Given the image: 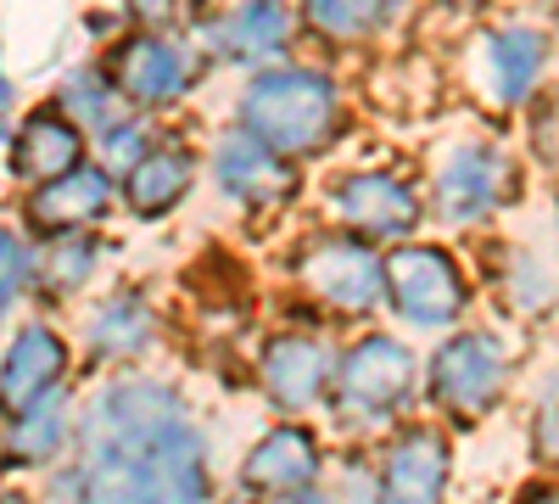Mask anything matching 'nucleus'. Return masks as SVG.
I'll list each match as a JSON object with an SVG mask.
<instances>
[{
	"mask_svg": "<svg viewBox=\"0 0 559 504\" xmlns=\"http://www.w3.org/2000/svg\"><path fill=\"white\" fill-rule=\"evenodd\" d=\"M207 179L224 202H236L241 213H280L297 191H302V168L292 157H280L274 146H263L252 129L229 124L213 134L207 146Z\"/></svg>",
	"mask_w": 559,
	"mask_h": 504,
	"instance_id": "9b49d317",
	"label": "nucleus"
},
{
	"mask_svg": "<svg viewBox=\"0 0 559 504\" xmlns=\"http://www.w3.org/2000/svg\"><path fill=\"white\" fill-rule=\"evenodd\" d=\"M202 157L185 141H157L146 157H140L123 179H118V202L134 224H163L174 208H185V197L197 191Z\"/></svg>",
	"mask_w": 559,
	"mask_h": 504,
	"instance_id": "412c9836",
	"label": "nucleus"
},
{
	"mask_svg": "<svg viewBox=\"0 0 559 504\" xmlns=\"http://www.w3.org/2000/svg\"><path fill=\"white\" fill-rule=\"evenodd\" d=\"M157 141H163V134H157V124H152L146 113H123V118L102 134V141L90 146V157H96L107 174H118V179H123V174H129L140 157H146Z\"/></svg>",
	"mask_w": 559,
	"mask_h": 504,
	"instance_id": "cd10ccee",
	"label": "nucleus"
},
{
	"mask_svg": "<svg viewBox=\"0 0 559 504\" xmlns=\"http://www.w3.org/2000/svg\"><path fill=\"white\" fill-rule=\"evenodd\" d=\"M102 68L134 113H163V107H179L197 90L202 45L185 34H163V28H129Z\"/></svg>",
	"mask_w": 559,
	"mask_h": 504,
	"instance_id": "9d476101",
	"label": "nucleus"
},
{
	"mask_svg": "<svg viewBox=\"0 0 559 504\" xmlns=\"http://www.w3.org/2000/svg\"><path fill=\"white\" fill-rule=\"evenodd\" d=\"M68 376H73V342L62 337V326H51L39 314L12 326L7 348H0V421L39 403L45 392L73 387Z\"/></svg>",
	"mask_w": 559,
	"mask_h": 504,
	"instance_id": "f3484780",
	"label": "nucleus"
},
{
	"mask_svg": "<svg viewBox=\"0 0 559 504\" xmlns=\"http://www.w3.org/2000/svg\"><path fill=\"white\" fill-rule=\"evenodd\" d=\"M487 274H492L498 303L515 319H543V314L559 308V269L537 247H521V242L498 247V263Z\"/></svg>",
	"mask_w": 559,
	"mask_h": 504,
	"instance_id": "5701e85b",
	"label": "nucleus"
},
{
	"mask_svg": "<svg viewBox=\"0 0 559 504\" xmlns=\"http://www.w3.org/2000/svg\"><path fill=\"white\" fill-rule=\"evenodd\" d=\"M107 258L102 236H51L34 242V303H73L79 292H90L96 269Z\"/></svg>",
	"mask_w": 559,
	"mask_h": 504,
	"instance_id": "4be33fe9",
	"label": "nucleus"
},
{
	"mask_svg": "<svg viewBox=\"0 0 559 504\" xmlns=\"http://www.w3.org/2000/svg\"><path fill=\"white\" fill-rule=\"evenodd\" d=\"M509 504H559V477H537V482H526Z\"/></svg>",
	"mask_w": 559,
	"mask_h": 504,
	"instance_id": "c85d7f7f",
	"label": "nucleus"
},
{
	"mask_svg": "<svg viewBox=\"0 0 559 504\" xmlns=\"http://www.w3.org/2000/svg\"><path fill=\"white\" fill-rule=\"evenodd\" d=\"M23 297H34V236L23 224H0V326Z\"/></svg>",
	"mask_w": 559,
	"mask_h": 504,
	"instance_id": "bb28decb",
	"label": "nucleus"
},
{
	"mask_svg": "<svg viewBox=\"0 0 559 504\" xmlns=\"http://www.w3.org/2000/svg\"><path fill=\"white\" fill-rule=\"evenodd\" d=\"M79 163H90V141H84V129L68 124L57 107H34V113L17 118L12 146H7V174L23 191L51 186V179L73 174Z\"/></svg>",
	"mask_w": 559,
	"mask_h": 504,
	"instance_id": "aec40b11",
	"label": "nucleus"
},
{
	"mask_svg": "<svg viewBox=\"0 0 559 504\" xmlns=\"http://www.w3.org/2000/svg\"><path fill=\"white\" fill-rule=\"evenodd\" d=\"M51 107H57L68 124L84 129V141H90V146H96L123 113H134V107L118 96V84L107 79V68H68L62 84H57V96H51Z\"/></svg>",
	"mask_w": 559,
	"mask_h": 504,
	"instance_id": "393cba45",
	"label": "nucleus"
},
{
	"mask_svg": "<svg viewBox=\"0 0 559 504\" xmlns=\"http://www.w3.org/2000/svg\"><path fill=\"white\" fill-rule=\"evenodd\" d=\"M224 504H258V499H247V493H229Z\"/></svg>",
	"mask_w": 559,
	"mask_h": 504,
	"instance_id": "72a5a7b5",
	"label": "nucleus"
},
{
	"mask_svg": "<svg viewBox=\"0 0 559 504\" xmlns=\"http://www.w3.org/2000/svg\"><path fill=\"white\" fill-rule=\"evenodd\" d=\"M331 224L369 247H403V242H419V224L431 219V202H426V186H414L403 168H386V163H364V168H347L331 179Z\"/></svg>",
	"mask_w": 559,
	"mask_h": 504,
	"instance_id": "1a4fd4ad",
	"label": "nucleus"
},
{
	"mask_svg": "<svg viewBox=\"0 0 559 504\" xmlns=\"http://www.w3.org/2000/svg\"><path fill=\"white\" fill-rule=\"evenodd\" d=\"M280 504H342V493H336L331 482H319V488H302V493H292V499H280Z\"/></svg>",
	"mask_w": 559,
	"mask_h": 504,
	"instance_id": "c756f323",
	"label": "nucleus"
},
{
	"mask_svg": "<svg viewBox=\"0 0 559 504\" xmlns=\"http://www.w3.org/2000/svg\"><path fill=\"white\" fill-rule=\"evenodd\" d=\"M297 23L302 17L292 12V0H229L224 12H213L197 28V45H202V57L263 73L274 62H292Z\"/></svg>",
	"mask_w": 559,
	"mask_h": 504,
	"instance_id": "2eb2a0df",
	"label": "nucleus"
},
{
	"mask_svg": "<svg viewBox=\"0 0 559 504\" xmlns=\"http://www.w3.org/2000/svg\"><path fill=\"white\" fill-rule=\"evenodd\" d=\"M543 73H548V34L537 23H498L481 34L476 84L498 113H521L543 90Z\"/></svg>",
	"mask_w": 559,
	"mask_h": 504,
	"instance_id": "a211bd4d",
	"label": "nucleus"
},
{
	"mask_svg": "<svg viewBox=\"0 0 559 504\" xmlns=\"http://www.w3.org/2000/svg\"><path fill=\"white\" fill-rule=\"evenodd\" d=\"M515 382V353L509 337L492 326H459L448 337H437V348L426 353V403L431 421L442 426H476L509 398Z\"/></svg>",
	"mask_w": 559,
	"mask_h": 504,
	"instance_id": "20e7f679",
	"label": "nucleus"
},
{
	"mask_svg": "<svg viewBox=\"0 0 559 504\" xmlns=\"http://www.w3.org/2000/svg\"><path fill=\"white\" fill-rule=\"evenodd\" d=\"M12 129H17V124H12V113H0V146H12Z\"/></svg>",
	"mask_w": 559,
	"mask_h": 504,
	"instance_id": "2f4dec72",
	"label": "nucleus"
},
{
	"mask_svg": "<svg viewBox=\"0 0 559 504\" xmlns=\"http://www.w3.org/2000/svg\"><path fill=\"white\" fill-rule=\"evenodd\" d=\"M408 0H302L297 17L313 39L324 45H358V39H376L403 17Z\"/></svg>",
	"mask_w": 559,
	"mask_h": 504,
	"instance_id": "b1692460",
	"label": "nucleus"
},
{
	"mask_svg": "<svg viewBox=\"0 0 559 504\" xmlns=\"http://www.w3.org/2000/svg\"><path fill=\"white\" fill-rule=\"evenodd\" d=\"M157 337H163V314L146 286H112L79 319V353L102 376L140 371V359L157 348Z\"/></svg>",
	"mask_w": 559,
	"mask_h": 504,
	"instance_id": "4468645a",
	"label": "nucleus"
},
{
	"mask_svg": "<svg viewBox=\"0 0 559 504\" xmlns=\"http://www.w3.org/2000/svg\"><path fill=\"white\" fill-rule=\"evenodd\" d=\"M554 258H559V202H554Z\"/></svg>",
	"mask_w": 559,
	"mask_h": 504,
	"instance_id": "473e14b6",
	"label": "nucleus"
},
{
	"mask_svg": "<svg viewBox=\"0 0 559 504\" xmlns=\"http://www.w3.org/2000/svg\"><path fill=\"white\" fill-rule=\"evenodd\" d=\"M292 274H297V292L324 314V319H358L381 314L386 308V253L369 247L347 231H313L297 253H292Z\"/></svg>",
	"mask_w": 559,
	"mask_h": 504,
	"instance_id": "423d86ee",
	"label": "nucleus"
},
{
	"mask_svg": "<svg viewBox=\"0 0 559 504\" xmlns=\"http://www.w3.org/2000/svg\"><path fill=\"white\" fill-rule=\"evenodd\" d=\"M526 437H532V460L559 477V364L537 376L532 387V409H526Z\"/></svg>",
	"mask_w": 559,
	"mask_h": 504,
	"instance_id": "a878e982",
	"label": "nucleus"
},
{
	"mask_svg": "<svg viewBox=\"0 0 559 504\" xmlns=\"http://www.w3.org/2000/svg\"><path fill=\"white\" fill-rule=\"evenodd\" d=\"M515 197H521V163L509 157V146L481 141V134L442 146L426 179L431 219L448 231H487Z\"/></svg>",
	"mask_w": 559,
	"mask_h": 504,
	"instance_id": "0eeeda50",
	"label": "nucleus"
},
{
	"mask_svg": "<svg viewBox=\"0 0 559 504\" xmlns=\"http://www.w3.org/2000/svg\"><path fill=\"white\" fill-rule=\"evenodd\" d=\"M236 124L252 129L258 141L274 146L280 157L308 163V157H324L342 141L347 107H342L336 79L324 68H313V62H274V68L247 79Z\"/></svg>",
	"mask_w": 559,
	"mask_h": 504,
	"instance_id": "f03ea898",
	"label": "nucleus"
},
{
	"mask_svg": "<svg viewBox=\"0 0 559 504\" xmlns=\"http://www.w3.org/2000/svg\"><path fill=\"white\" fill-rule=\"evenodd\" d=\"M459 7H471V0H459Z\"/></svg>",
	"mask_w": 559,
	"mask_h": 504,
	"instance_id": "f704fd0d",
	"label": "nucleus"
},
{
	"mask_svg": "<svg viewBox=\"0 0 559 504\" xmlns=\"http://www.w3.org/2000/svg\"><path fill=\"white\" fill-rule=\"evenodd\" d=\"M79 437V398L73 387L45 392L39 403L0 421V471H57Z\"/></svg>",
	"mask_w": 559,
	"mask_h": 504,
	"instance_id": "6ab92c4d",
	"label": "nucleus"
},
{
	"mask_svg": "<svg viewBox=\"0 0 559 504\" xmlns=\"http://www.w3.org/2000/svg\"><path fill=\"white\" fill-rule=\"evenodd\" d=\"M0 504H39L28 488H0Z\"/></svg>",
	"mask_w": 559,
	"mask_h": 504,
	"instance_id": "7c9ffc66",
	"label": "nucleus"
},
{
	"mask_svg": "<svg viewBox=\"0 0 559 504\" xmlns=\"http://www.w3.org/2000/svg\"><path fill=\"white\" fill-rule=\"evenodd\" d=\"M331 471V448L308 421H274L269 432H258L236 466V493L258 499V504H280L302 488H319Z\"/></svg>",
	"mask_w": 559,
	"mask_h": 504,
	"instance_id": "ddd939ff",
	"label": "nucleus"
},
{
	"mask_svg": "<svg viewBox=\"0 0 559 504\" xmlns=\"http://www.w3.org/2000/svg\"><path fill=\"white\" fill-rule=\"evenodd\" d=\"M426 398V359L414 353L403 331L369 326L342 342L336 364V392H331V415L347 437H386L392 426L408 421V409Z\"/></svg>",
	"mask_w": 559,
	"mask_h": 504,
	"instance_id": "7ed1b4c3",
	"label": "nucleus"
},
{
	"mask_svg": "<svg viewBox=\"0 0 559 504\" xmlns=\"http://www.w3.org/2000/svg\"><path fill=\"white\" fill-rule=\"evenodd\" d=\"M471 308H476V281L448 242L419 236L386 253V314L403 331L448 337L471 326Z\"/></svg>",
	"mask_w": 559,
	"mask_h": 504,
	"instance_id": "39448f33",
	"label": "nucleus"
},
{
	"mask_svg": "<svg viewBox=\"0 0 559 504\" xmlns=\"http://www.w3.org/2000/svg\"><path fill=\"white\" fill-rule=\"evenodd\" d=\"M213 443L179 382L118 371L79 403L73 454L45 471V504H213Z\"/></svg>",
	"mask_w": 559,
	"mask_h": 504,
	"instance_id": "f257e3e1",
	"label": "nucleus"
},
{
	"mask_svg": "<svg viewBox=\"0 0 559 504\" xmlns=\"http://www.w3.org/2000/svg\"><path fill=\"white\" fill-rule=\"evenodd\" d=\"M336 364L342 342L324 331V319L313 326L302 319V326H280L263 337V348L252 353V382L280 421H308L313 409H331Z\"/></svg>",
	"mask_w": 559,
	"mask_h": 504,
	"instance_id": "6e6552de",
	"label": "nucleus"
},
{
	"mask_svg": "<svg viewBox=\"0 0 559 504\" xmlns=\"http://www.w3.org/2000/svg\"><path fill=\"white\" fill-rule=\"evenodd\" d=\"M118 202V174H107L96 157L79 163L73 174L51 179V186H34L23 191V224L34 242H51V236H96L102 224L112 219Z\"/></svg>",
	"mask_w": 559,
	"mask_h": 504,
	"instance_id": "dca6fc26",
	"label": "nucleus"
},
{
	"mask_svg": "<svg viewBox=\"0 0 559 504\" xmlns=\"http://www.w3.org/2000/svg\"><path fill=\"white\" fill-rule=\"evenodd\" d=\"M453 437L442 421H403L376 448V504H448Z\"/></svg>",
	"mask_w": 559,
	"mask_h": 504,
	"instance_id": "f8f14e48",
	"label": "nucleus"
}]
</instances>
